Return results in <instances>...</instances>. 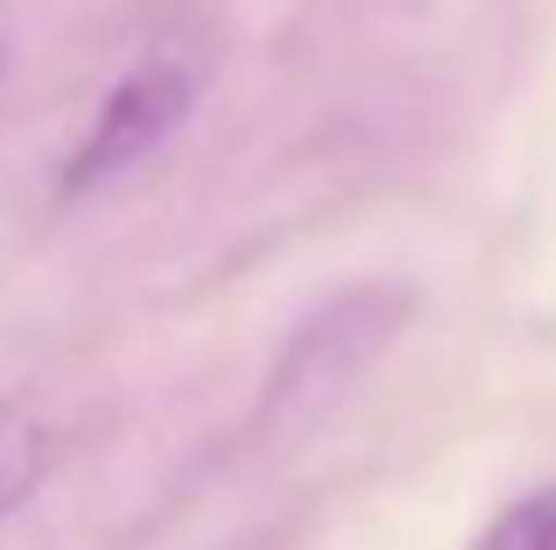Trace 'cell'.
<instances>
[{"mask_svg":"<svg viewBox=\"0 0 556 550\" xmlns=\"http://www.w3.org/2000/svg\"><path fill=\"white\" fill-rule=\"evenodd\" d=\"M56 466V424L36 396L0 402V515H14Z\"/></svg>","mask_w":556,"mask_h":550,"instance_id":"cell-2","label":"cell"},{"mask_svg":"<svg viewBox=\"0 0 556 550\" xmlns=\"http://www.w3.org/2000/svg\"><path fill=\"white\" fill-rule=\"evenodd\" d=\"M198 92H204V64L184 50V42H155V50H141L135 64L113 78V92L99 99V113H92V127H85L78 149H71L64 198L106 191V184L127 177V170L149 163L155 149H169V141L184 135Z\"/></svg>","mask_w":556,"mask_h":550,"instance_id":"cell-1","label":"cell"},{"mask_svg":"<svg viewBox=\"0 0 556 550\" xmlns=\"http://www.w3.org/2000/svg\"><path fill=\"white\" fill-rule=\"evenodd\" d=\"M472 550H556V487L521 495L507 515H493V529Z\"/></svg>","mask_w":556,"mask_h":550,"instance_id":"cell-3","label":"cell"}]
</instances>
